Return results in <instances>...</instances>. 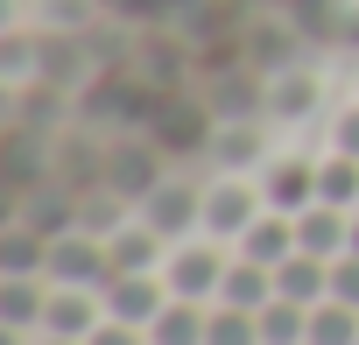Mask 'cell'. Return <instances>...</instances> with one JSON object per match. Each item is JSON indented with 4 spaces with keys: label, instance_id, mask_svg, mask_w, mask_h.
<instances>
[{
    "label": "cell",
    "instance_id": "1",
    "mask_svg": "<svg viewBox=\"0 0 359 345\" xmlns=\"http://www.w3.org/2000/svg\"><path fill=\"white\" fill-rule=\"evenodd\" d=\"M134 219H148L169 247L176 240H198L205 233V177H176V169H162V177L134 198Z\"/></svg>",
    "mask_w": 359,
    "mask_h": 345
},
{
    "label": "cell",
    "instance_id": "2",
    "mask_svg": "<svg viewBox=\"0 0 359 345\" xmlns=\"http://www.w3.org/2000/svg\"><path fill=\"white\" fill-rule=\"evenodd\" d=\"M226 268H233V247L226 240H176L169 247V261H162V282H169V296H184V303H219V289H226Z\"/></svg>",
    "mask_w": 359,
    "mask_h": 345
},
{
    "label": "cell",
    "instance_id": "3",
    "mask_svg": "<svg viewBox=\"0 0 359 345\" xmlns=\"http://www.w3.org/2000/svg\"><path fill=\"white\" fill-rule=\"evenodd\" d=\"M261 212H268V198H261L254 177H233V169H212V177H205V240L233 247Z\"/></svg>",
    "mask_w": 359,
    "mask_h": 345
},
{
    "label": "cell",
    "instance_id": "4",
    "mask_svg": "<svg viewBox=\"0 0 359 345\" xmlns=\"http://www.w3.org/2000/svg\"><path fill=\"white\" fill-rule=\"evenodd\" d=\"M50 282L106 289V282H113V254H106V240H99V233H85V226L57 233V240H50Z\"/></svg>",
    "mask_w": 359,
    "mask_h": 345
},
{
    "label": "cell",
    "instance_id": "5",
    "mask_svg": "<svg viewBox=\"0 0 359 345\" xmlns=\"http://www.w3.org/2000/svg\"><path fill=\"white\" fill-rule=\"evenodd\" d=\"M254 184L275 212H303V205H317V155H268L254 169Z\"/></svg>",
    "mask_w": 359,
    "mask_h": 345
},
{
    "label": "cell",
    "instance_id": "6",
    "mask_svg": "<svg viewBox=\"0 0 359 345\" xmlns=\"http://www.w3.org/2000/svg\"><path fill=\"white\" fill-rule=\"evenodd\" d=\"M99 317H106V289H71V282H50V310H43V331H57V338H92L99 331Z\"/></svg>",
    "mask_w": 359,
    "mask_h": 345
},
{
    "label": "cell",
    "instance_id": "7",
    "mask_svg": "<svg viewBox=\"0 0 359 345\" xmlns=\"http://www.w3.org/2000/svg\"><path fill=\"white\" fill-rule=\"evenodd\" d=\"M162 303H169V282L162 275H113L106 282V317H120L134 331H148L162 317Z\"/></svg>",
    "mask_w": 359,
    "mask_h": 345
},
{
    "label": "cell",
    "instance_id": "8",
    "mask_svg": "<svg viewBox=\"0 0 359 345\" xmlns=\"http://www.w3.org/2000/svg\"><path fill=\"white\" fill-rule=\"evenodd\" d=\"M296 247L317 254V261L352 254V212H338V205H303V212H296Z\"/></svg>",
    "mask_w": 359,
    "mask_h": 345
},
{
    "label": "cell",
    "instance_id": "9",
    "mask_svg": "<svg viewBox=\"0 0 359 345\" xmlns=\"http://www.w3.org/2000/svg\"><path fill=\"white\" fill-rule=\"evenodd\" d=\"M106 254H113V275H162V261H169V240H162L148 219H127V226L106 240Z\"/></svg>",
    "mask_w": 359,
    "mask_h": 345
},
{
    "label": "cell",
    "instance_id": "10",
    "mask_svg": "<svg viewBox=\"0 0 359 345\" xmlns=\"http://www.w3.org/2000/svg\"><path fill=\"white\" fill-rule=\"evenodd\" d=\"M233 254H247V261H261V268H282L289 254H296V212H261L240 240H233Z\"/></svg>",
    "mask_w": 359,
    "mask_h": 345
},
{
    "label": "cell",
    "instance_id": "11",
    "mask_svg": "<svg viewBox=\"0 0 359 345\" xmlns=\"http://www.w3.org/2000/svg\"><path fill=\"white\" fill-rule=\"evenodd\" d=\"M43 310H50V275H0V324L43 331Z\"/></svg>",
    "mask_w": 359,
    "mask_h": 345
},
{
    "label": "cell",
    "instance_id": "12",
    "mask_svg": "<svg viewBox=\"0 0 359 345\" xmlns=\"http://www.w3.org/2000/svg\"><path fill=\"white\" fill-rule=\"evenodd\" d=\"M275 296H289V303H303V310H317L324 296H331V261H317V254H289L282 268H275Z\"/></svg>",
    "mask_w": 359,
    "mask_h": 345
},
{
    "label": "cell",
    "instance_id": "13",
    "mask_svg": "<svg viewBox=\"0 0 359 345\" xmlns=\"http://www.w3.org/2000/svg\"><path fill=\"white\" fill-rule=\"evenodd\" d=\"M0 275H50V233H36L29 219L0 226Z\"/></svg>",
    "mask_w": 359,
    "mask_h": 345
},
{
    "label": "cell",
    "instance_id": "14",
    "mask_svg": "<svg viewBox=\"0 0 359 345\" xmlns=\"http://www.w3.org/2000/svg\"><path fill=\"white\" fill-rule=\"evenodd\" d=\"M219 303H233V310H268V303H275V268H261V261L233 254V268H226V289H219Z\"/></svg>",
    "mask_w": 359,
    "mask_h": 345
},
{
    "label": "cell",
    "instance_id": "15",
    "mask_svg": "<svg viewBox=\"0 0 359 345\" xmlns=\"http://www.w3.org/2000/svg\"><path fill=\"white\" fill-rule=\"evenodd\" d=\"M205 317H212V303H184V296H169L162 317L148 324V345H205Z\"/></svg>",
    "mask_w": 359,
    "mask_h": 345
},
{
    "label": "cell",
    "instance_id": "16",
    "mask_svg": "<svg viewBox=\"0 0 359 345\" xmlns=\"http://www.w3.org/2000/svg\"><path fill=\"white\" fill-rule=\"evenodd\" d=\"M317 205L359 212V155H338V148L317 155Z\"/></svg>",
    "mask_w": 359,
    "mask_h": 345
},
{
    "label": "cell",
    "instance_id": "17",
    "mask_svg": "<svg viewBox=\"0 0 359 345\" xmlns=\"http://www.w3.org/2000/svg\"><path fill=\"white\" fill-rule=\"evenodd\" d=\"M43 71V36H29V29H8V36H0V85H29Z\"/></svg>",
    "mask_w": 359,
    "mask_h": 345
},
{
    "label": "cell",
    "instance_id": "18",
    "mask_svg": "<svg viewBox=\"0 0 359 345\" xmlns=\"http://www.w3.org/2000/svg\"><path fill=\"white\" fill-rule=\"evenodd\" d=\"M303 345H359V310L338 303V296H324V303L310 310V338H303Z\"/></svg>",
    "mask_w": 359,
    "mask_h": 345
},
{
    "label": "cell",
    "instance_id": "19",
    "mask_svg": "<svg viewBox=\"0 0 359 345\" xmlns=\"http://www.w3.org/2000/svg\"><path fill=\"white\" fill-rule=\"evenodd\" d=\"M205 345H261V310L212 303V317H205Z\"/></svg>",
    "mask_w": 359,
    "mask_h": 345
},
{
    "label": "cell",
    "instance_id": "20",
    "mask_svg": "<svg viewBox=\"0 0 359 345\" xmlns=\"http://www.w3.org/2000/svg\"><path fill=\"white\" fill-rule=\"evenodd\" d=\"M303 338H310V310L289 303V296H275L261 310V345H303Z\"/></svg>",
    "mask_w": 359,
    "mask_h": 345
},
{
    "label": "cell",
    "instance_id": "21",
    "mask_svg": "<svg viewBox=\"0 0 359 345\" xmlns=\"http://www.w3.org/2000/svg\"><path fill=\"white\" fill-rule=\"evenodd\" d=\"M324 148H338V155H359V99L331 113V134H324Z\"/></svg>",
    "mask_w": 359,
    "mask_h": 345
},
{
    "label": "cell",
    "instance_id": "22",
    "mask_svg": "<svg viewBox=\"0 0 359 345\" xmlns=\"http://www.w3.org/2000/svg\"><path fill=\"white\" fill-rule=\"evenodd\" d=\"M331 296L359 310V254H338V261H331Z\"/></svg>",
    "mask_w": 359,
    "mask_h": 345
},
{
    "label": "cell",
    "instance_id": "23",
    "mask_svg": "<svg viewBox=\"0 0 359 345\" xmlns=\"http://www.w3.org/2000/svg\"><path fill=\"white\" fill-rule=\"evenodd\" d=\"M85 345H148V331H134V324H120V317H99V331H92Z\"/></svg>",
    "mask_w": 359,
    "mask_h": 345
},
{
    "label": "cell",
    "instance_id": "24",
    "mask_svg": "<svg viewBox=\"0 0 359 345\" xmlns=\"http://www.w3.org/2000/svg\"><path fill=\"white\" fill-rule=\"evenodd\" d=\"M43 8H50V15H43L50 29H78V22H85V0H43Z\"/></svg>",
    "mask_w": 359,
    "mask_h": 345
},
{
    "label": "cell",
    "instance_id": "25",
    "mask_svg": "<svg viewBox=\"0 0 359 345\" xmlns=\"http://www.w3.org/2000/svg\"><path fill=\"white\" fill-rule=\"evenodd\" d=\"M22 8H29V0H0V36H8V29H22Z\"/></svg>",
    "mask_w": 359,
    "mask_h": 345
},
{
    "label": "cell",
    "instance_id": "26",
    "mask_svg": "<svg viewBox=\"0 0 359 345\" xmlns=\"http://www.w3.org/2000/svg\"><path fill=\"white\" fill-rule=\"evenodd\" d=\"M36 331H15V324H0V345H29Z\"/></svg>",
    "mask_w": 359,
    "mask_h": 345
},
{
    "label": "cell",
    "instance_id": "27",
    "mask_svg": "<svg viewBox=\"0 0 359 345\" xmlns=\"http://www.w3.org/2000/svg\"><path fill=\"white\" fill-rule=\"evenodd\" d=\"M29 345H78V338H57V331H36Z\"/></svg>",
    "mask_w": 359,
    "mask_h": 345
},
{
    "label": "cell",
    "instance_id": "28",
    "mask_svg": "<svg viewBox=\"0 0 359 345\" xmlns=\"http://www.w3.org/2000/svg\"><path fill=\"white\" fill-rule=\"evenodd\" d=\"M352 254H359V212H352Z\"/></svg>",
    "mask_w": 359,
    "mask_h": 345
},
{
    "label": "cell",
    "instance_id": "29",
    "mask_svg": "<svg viewBox=\"0 0 359 345\" xmlns=\"http://www.w3.org/2000/svg\"><path fill=\"white\" fill-rule=\"evenodd\" d=\"M352 99H359V71H352Z\"/></svg>",
    "mask_w": 359,
    "mask_h": 345
}]
</instances>
